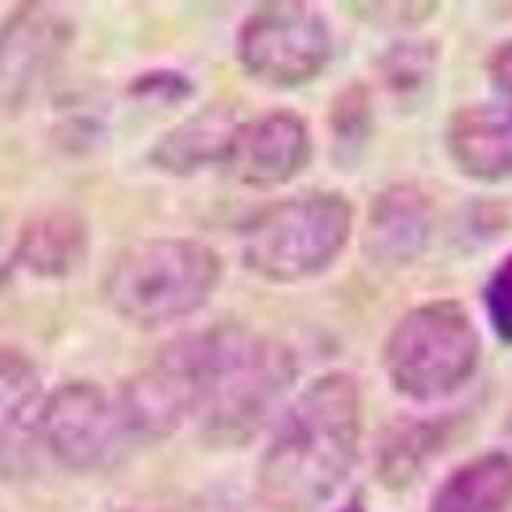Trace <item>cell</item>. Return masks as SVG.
I'll use <instances>...</instances> for the list:
<instances>
[{"mask_svg":"<svg viewBox=\"0 0 512 512\" xmlns=\"http://www.w3.org/2000/svg\"><path fill=\"white\" fill-rule=\"evenodd\" d=\"M428 512H512V456L489 451L448 474Z\"/></svg>","mask_w":512,"mask_h":512,"instance_id":"cell-15","label":"cell"},{"mask_svg":"<svg viewBox=\"0 0 512 512\" xmlns=\"http://www.w3.org/2000/svg\"><path fill=\"white\" fill-rule=\"evenodd\" d=\"M221 272V256L213 246L157 236L118 251L105 272L103 297L131 326L164 328L198 313L216 292Z\"/></svg>","mask_w":512,"mask_h":512,"instance_id":"cell-3","label":"cell"},{"mask_svg":"<svg viewBox=\"0 0 512 512\" xmlns=\"http://www.w3.org/2000/svg\"><path fill=\"white\" fill-rule=\"evenodd\" d=\"M39 436L64 469L90 474L116 461L126 428L118 402L98 384L67 382L47 395Z\"/></svg>","mask_w":512,"mask_h":512,"instance_id":"cell-7","label":"cell"},{"mask_svg":"<svg viewBox=\"0 0 512 512\" xmlns=\"http://www.w3.org/2000/svg\"><path fill=\"white\" fill-rule=\"evenodd\" d=\"M484 310L502 344H512V254H507L484 285Z\"/></svg>","mask_w":512,"mask_h":512,"instance_id":"cell-18","label":"cell"},{"mask_svg":"<svg viewBox=\"0 0 512 512\" xmlns=\"http://www.w3.org/2000/svg\"><path fill=\"white\" fill-rule=\"evenodd\" d=\"M433 44L405 41L382 57V75L392 90H418L433 72Z\"/></svg>","mask_w":512,"mask_h":512,"instance_id":"cell-17","label":"cell"},{"mask_svg":"<svg viewBox=\"0 0 512 512\" xmlns=\"http://www.w3.org/2000/svg\"><path fill=\"white\" fill-rule=\"evenodd\" d=\"M239 118L226 105H208L192 113L154 144L152 164L167 175H195L210 164H226Z\"/></svg>","mask_w":512,"mask_h":512,"instance_id":"cell-13","label":"cell"},{"mask_svg":"<svg viewBox=\"0 0 512 512\" xmlns=\"http://www.w3.org/2000/svg\"><path fill=\"white\" fill-rule=\"evenodd\" d=\"M236 54L254 80L300 88L328 67L333 34L326 18L305 3H267L241 24Z\"/></svg>","mask_w":512,"mask_h":512,"instance_id":"cell-6","label":"cell"},{"mask_svg":"<svg viewBox=\"0 0 512 512\" xmlns=\"http://www.w3.org/2000/svg\"><path fill=\"white\" fill-rule=\"evenodd\" d=\"M354 210L341 192H303L277 200L241 228V262L256 277L292 285L318 277L346 249Z\"/></svg>","mask_w":512,"mask_h":512,"instance_id":"cell-4","label":"cell"},{"mask_svg":"<svg viewBox=\"0 0 512 512\" xmlns=\"http://www.w3.org/2000/svg\"><path fill=\"white\" fill-rule=\"evenodd\" d=\"M44 402L34 364L18 351H0V464L26 461L34 441H41Z\"/></svg>","mask_w":512,"mask_h":512,"instance_id":"cell-12","label":"cell"},{"mask_svg":"<svg viewBox=\"0 0 512 512\" xmlns=\"http://www.w3.org/2000/svg\"><path fill=\"white\" fill-rule=\"evenodd\" d=\"M446 152L461 175L477 182L512 177V111L497 100L464 105L446 126Z\"/></svg>","mask_w":512,"mask_h":512,"instance_id":"cell-11","label":"cell"},{"mask_svg":"<svg viewBox=\"0 0 512 512\" xmlns=\"http://www.w3.org/2000/svg\"><path fill=\"white\" fill-rule=\"evenodd\" d=\"M88 226L70 210H49L31 218L13 249L16 264L36 277H70L88 256Z\"/></svg>","mask_w":512,"mask_h":512,"instance_id":"cell-14","label":"cell"},{"mask_svg":"<svg viewBox=\"0 0 512 512\" xmlns=\"http://www.w3.org/2000/svg\"><path fill=\"white\" fill-rule=\"evenodd\" d=\"M364 402L356 379L328 372L282 415L256 466V500L267 512H318L344 487L359 456Z\"/></svg>","mask_w":512,"mask_h":512,"instance_id":"cell-2","label":"cell"},{"mask_svg":"<svg viewBox=\"0 0 512 512\" xmlns=\"http://www.w3.org/2000/svg\"><path fill=\"white\" fill-rule=\"evenodd\" d=\"M489 85L495 90V100L512 111V39L492 52L487 62Z\"/></svg>","mask_w":512,"mask_h":512,"instance_id":"cell-19","label":"cell"},{"mask_svg":"<svg viewBox=\"0 0 512 512\" xmlns=\"http://www.w3.org/2000/svg\"><path fill=\"white\" fill-rule=\"evenodd\" d=\"M310 162V134L292 111H269L241 121L223 167L236 182L272 190L295 180Z\"/></svg>","mask_w":512,"mask_h":512,"instance_id":"cell-9","label":"cell"},{"mask_svg":"<svg viewBox=\"0 0 512 512\" xmlns=\"http://www.w3.org/2000/svg\"><path fill=\"white\" fill-rule=\"evenodd\" d=\"M431 231L433 205L428 195L413 185H392L369 205L364 254L377 267H405L423 254Z\"/></svg>","mask_w":512,"mask_h":512,"instance_id":"cell-10","label":"cell"},{"mask_svg":"<svg viewBox=\"0 0 512 512\" xmlns=\"http://www.w3.org/2000/svg\"><path fill=\"white\" fill-rule=\"evenodd\" d=\"M162 354L185 379L203 438L223 446H239L262 431L297 372L285 346L231 323L177 338Z\"/></svg>","mask_w":512,"mask_h":512,"instance_id":"cell-1","label":"cell"},{"mask_svg":"<svg viewBox=\"0 0 512 512\" xmlns=\"http://www.w3.org/2000/svg\"><path fill=\"white\" fill-rule=\"evenodd\" d=\"M70 24L52 8L21 6L0 29V116L24 108L70 47Z\"/></svg>","mask_w":512,"mask_h":512,"instance_id":"cell-8","label":"cell"},{"mask_svg":"<svg viewBox=\"0 0 512 512\" xmlns=\"http://www.w3.org/2000/svg\"><path fill=\"white\" fill-rule=\"evenodd\" d=\"M13 267H16V256H13V251L0 246V292L6 290L8 282H11Z\"/></svg>","mask_w":512,"mask_h":512,"instance_id":"cell-20","label":"cell"},{"mask_svg":"<svg viewBox=\"0 0 512 512\" xmlns=\"http://www.w3.org/2000/svg\"><path fill=\"white\" fill-rule=\"evenodd\" d=\"M436 431L431 425H410L402 433H397L382 451V466L379 474L390 487L410 484L413 477L428 464V456L436 451Z\"/></svg>","mask_w":512,"mask_h":512,"instance_id":"cell-16","label":"cell"},{"mask_svg":"<svg viewBox=\"0 0 512 512\" xmlns=\"http://www.w3.org/2000/svg\"><path fill=\"white\" fill-rule=\"evenodd\" d=\"M482 341L472 315L454 300L413 308L384 341L382 364L392 390L415 402L451 397L474 377Z\"/></svg>","mask_w":512,"mask_h":512,"instance_id":"cell-5","label":"cell"}]
</instances>
